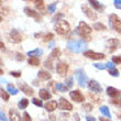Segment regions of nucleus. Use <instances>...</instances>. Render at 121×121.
<instances>
[{"instance_id":"nucleus-1","label":"nucleus","mask_w":121,"mask_h":121,"mask_svg":"<svg viewBox=\"0 0 121 121\" xmlns=\"http://www.w3.org/2000/svg\"><path fill=\"white\" fill-rule=\"evenodd\" d=\"M67 48H68L69 51L74 52V53H80L87 48V43L83 40H79V41L72 40V41L67 43Z\"/></svg>"},{"instance_id":"nucleus-2","label":"nucleus","mask_w":121,"mask_h":121,"mask_svg":"<svg viewBox=\"0 0 121 121\" xmlns=\"http://www.w3.org/2000/svg\"><path fill=\"white\" fill-rule=\"evenodd\" d=\"M77 33L79 34L80 38L86 39V40H89L90 39V34H91V28H90L86 22L84 21H80L78 26H77Z\"/></svg>"},{"instance_id":"nucleus-3","label":"nucleus","mask_w":121,"mask_h":121,"mask_svg":"<svg viewBox=\"0 0 121 121\" xmlns=\"http://www.w3.org/2000/svg\"><path fill=\"white\" fill-rule=\"evenodd\" d=\"M55 30H56L58 34L65 35L70 31V26L69 23L65 21V20H60V21H57L56 26H55Z\"/></svg>"},{"instance_id":"nucleus-4","label":"nucleus","mask_w":121,"mask_h":121,"mask_svg":"<svg viewBox=\"0 0 121 121\" xmlns=\"http://www.w3.org/2000/svg\"><path fill=\"white\" fill-rule=\"evenodd\" d=\"M75 77L77 78V80H78V84H79L82 87H85L86 85H88V77H87V75L85 74V72H84L83 69H80V68H78V69H76V72H75Z\"/></svg>"},{"instance_id":"nucleus-5","label":"nucleus","mask_w":121,"mask_h":121,"mask_svg":"<svg viewBox=\"0 0 121 121\" xmlns=\"http://www.w3.org/2000/svg\"><path fill=\"white\" fill-rule=\"evenodd\" d=\"M109 21H110V24L113 28V30L121 33V20L118 18V16L111 14V16L109 17Z\"/></svg>"},{"instance_id":"nucleus-6","label":"nucleus","mask_w":121,"mask_h":121,"mask_svg":"<svg viewBox=\"0 0 121 121\" xmlns=\"http://www.w3.org/2000/svg\"><path fill=\"white\" fill-rule=\"evenodd\" d=\"M84 55L86 56L87 58H90V60H104L105 58V54H102V53H96L94 51H86L84 53Z\"/></svg>"},{"instance_id":"nucleus-7","label":"nucleus","mask_w":121,"mask_h":121,"mask_svg":"<svg viewBox=\"0 0 121 121\" xmlns=\"http://www.w3.org/2000/svg\"><path fill=\"white\" fill-rule=\"evenodd\" d=\"M69 96L76 102H83L85 100V97L79 90H72V91H69Z\"/></svg>"},{"instance_id":"nucleus-8","label":"nucleus","mask_w":121,"mask_h":121,"mask_svg":"<svg viewBox=\"0 0 121 121\" xmlns=\"http://www.w3.org/2000/svg\"><path fill=\"white\" fill-rule=\"evenodd\" d=\"M9 39L10 41L13 42V43H20L22 41V35L18 30H12L9 34Z\"/></svg>"},{"instance_id":"nucleus-9","label":"nucleus","mask_w":121,"mask_h":121,"mask_svg":"<svg viewBox=\"0 0 121 121\" xmlns=\"http://www.w3.org/2000/svg\"><path fill=\"white\" fill-rule=\"evenodd\" d=\"M119 44H120V42L118 39H109L107 41V46H108L109 52H115L118 48Z\"/></svg>"},{"instance_id":"nucleus-10","label":"nucleus","mask_w":121,"mask_h":121,"mask_svg":"<svg viewBox=\"0 0 121 121\" xmlns=\"http://www.w3.org/2000/svg\"><path fill=\"white\" fill-rule=\"evenodd\" d=\"M24 12H26V16L31 17V18H34L38 22H41L42 21V17L39 14V12H36V11H34V10L30 9L29 7H26V8H24Z\"/></svg>"},{"instance_id":"nucleus-11","label":"nucleus","mask_w":121,"mask_h":121,"mask_svg":"<svg viewBox=\"0 0 121 121\" xmlns=\"http://www.w3.org/2000/svg\"><path fill=\"white\" fill-rule=\"evenodd\" d=\"M88 88H89L91 91H94V92H96V94H99V92H101L102 91V88H101V86L99 85L96 80H89L88 82Z\"/></svg>"},{"instance_id":"nucleus-12","label":"nucleus","mask_w":121,"mask_h":121,"mask_svg":"<svg viewBox=\"0 0 121 121\" xmlns=\"http://www.w3.org/2000/svg\"><path fill=\"white\" fill-rule=\"evenodd\" d=\"M82 9H83V12L86 14V17H88L90 20H97V14H96V12L94 11V10H91L89 8V7L87 6H83L82 7Z\"/></svg>"},{"instance_id":"nucleus-13","label":"nucleus","mask_w":121,"mask_h":121,"mask_svg":"<svg viewBox=\"0 0 121 121\" xmlns=\"http://www.w3.org/2000/svg\"><path fill=\"white\" fill-rule=\"evenodd\" d=\"M56 72L60 74V76H65L68 72V65L66 63H58L57 66H56Z\"/></svg>"},{"instance_id":"nucleus-14","label":"nucleus","mask_w":121,"mask_h":121,"mask_svg":"<svg viewBox=\"0 0 121 121\" xmlns=\"http://www.w3.org/2000/svg\"><path fill=\"white\" fill-rule=\"evenodd\" d=\"M60 108L62 109V110H66V111H70L72 109H73V106H72V104H70L68 100H66L65 98H62L60 99Z\"/></svg>"},{"instance_id":"nucleus-15","label":"nucleus","mask_w":121,"mask_h":121,"mask_svg":"<svg viewBox=\"0 0 121 121\" xmlns=\"http://www.w3.org/2000/svg\"><path fill=\"white\" fill-rule=\"evenodd\" d=\"M19 85H20V88H21V91H23L26 95H28V96H32V95H33V89H32L29 85L23 84V83H20Z\"/></svg>"},{"instance_id":"nucleus-16","label":"nucleus","mask_w":121,"mask_h":121,"mask_svg":"<svg viewBox=\"0 0 121 121\" xmlns=\"http://www.w3.org/2000/svg\"><path fill=\"white\" fill-rule=\"evenodd\" d=\"M58 104L56 101H54V100H51V101H48V104L44 106L45 107V109H46V111H50V112H52V111H54L55 109L58 107Z\"/></svg>"},{"instance_id":"nucleus-17","label":"nucleus","mask_w":121,"mask_h":121,"mask_svg":"<svg viewBox=\"0 0 121 121\" xmlns=\"http://www.w3.org/2000/svg\"><path fill=\"white\" fill-rule=\"evenodd\" d=\"M107 94H108V96L112 97V98H116V97H119L121 95V91L113 88V87H108L107 88Z\"/></svg>"},{"instance_id":"nucleus-18","label":"nucleus","mask_w":121,"mask_h":121,"mask_svg":"<svg viewBox=\"0 0 121 121\" xmlns=\"http://www.w3.org/2000/svg\"><path fill=\"white\" fill-rule=\"evenodd\" d=\"M39 78L42 80H48L51 79V74L48 73V72H46V70H41V72H39Z\"/></svg>"},{"instance_id":"nucleus-19","label":"nucleus","mask_w":121,"mask_h":121,"mask_svg":"<svg viewBox=\"0 0 121 121\" xmlns=\"http://www.w3.org/2000/svg\"><path fill=\"white\" fill-rule=\"evenodd\" d=\"M39 95H40V98L44 99V100L51 99V94L48 92V89H41L40 91H39Z\"/></svg>"},{"instance_id":"nucleus-20","label":"nucleus","mask_w":121,"mask_h":121,"mask_svg":"<svg viewBox=\"0 0 121 121\" xmlns=\"http://www.w3.org/2000/svg\"><path fill=\"white\" fill-rule=\"evenodd\" d=\"M43 54V50L42 48H35V50H32V51L28 52V56H31V57H35V56H40V55Z\"/></svg>"},{"instance_id":"nucleus-21","label":"nucleus","mask_w":121,"mask_h":121,"mask_svg":"<svg viewBox=\"0 0 121 121\" xmlns=\"http://www.w3.org/2000/svg\"><path fill=\"white\" fill-rule=\"evenodd\" d=\"M10 121H22L16 110H10Z\"/></svg>"},{"instance_id":"nucleus-22","label":"nucleus","mask_w":121,"mask_h":121,"mask_svg":"<svg viewBox=\"0 0 121 121\" xmlns=\"http://www.w3.org/2000/svg\"><path fill=\"white\" fill-rule=\"evenodd\" d=\"M100 112H101V113L105 116V117H107L108 119L111 117V113H110V111H109V108L107 107V106H101V107H100Z\"/></svg>"},{"instance_id":"nucleus-23","label":"nucleus","mask_w":121,"mask_h":121,"mask_svg":"<svg viewBox=\"0 0 121 121\" xmlns=\"http://www.w3.org/2000/svg\"><path fill=\"white\" fill-rule=\"evenodd\" d=\"M55 89L57 90V91L65 92V91H67V90H68V88H67L65 85H63V84L57 83V84H55Z\"/></svg>"},{"instance_id":"nucleus-24","label":"nucleus","mask_w":121,"mask_h":121,"mask_svg":"<svg viewBox=\"0 0 121 121\" xmlns=\"http://www.w3.org/2000/svg\"><path fill=\"white\" fill-rule=\"evenodd\" d=\"M28 63H29V65H32V66H39L40 65V60L38 57H30L28 60Z\"/></svg>"},{"instance_id":"nucleus-25","label":"nucleus","mask_w":121,"mask_h":121,"mask_svg":"<svg viewBox=\"0 0 121 121\" xmlns=\"http://www.w3.org/2000/svg\"><path fill=\"white\" fill-rule=\"evenodd\" d=\"M89 3H91V6L95 7L98 11H102V10H104V6H101V4H100L98 1H96V0H90Z\"/></svg>"},{"instance_id":"nucleus-26","label":"nucleus","mask_w":121,"mask_h":121,"mask_svg":"<svg viewBox=\"0 0 121 121\" xmlns=\"http://www.w3.org/2000/svg\"><path fill=\"white\" fill-rule=\"evenodd\" d=\"M28 106H29V100L26 98H22L19 101V108L20 109H26Z\"/></svg>"},{"instance_id":"nucleus-27","label":"nucleus","mask_w":121,"mask_h":121,"mask_svg":"<svg viewBox=\"0 0 121 121\" xmlns=\"http://www.w3.org/2000/svg\"><path fill=\"white\" fill-rule=\"evenodd\" d=\"M35 6H36V8H38L39 10H41L42 13H45V4H44V1H42V0H40V1H35Z\"/></svg>"},{"instance_id":"nucleus-28","label":"nucleus","mask_w":121,"mask_h":121,"mask_svg":"<svg viewBox=\"0 0 121 121\" xmlns=\"http://www.w3.org/2000/svg\"><path fill=\"white\" fill-rule=\"evenodd\" d=\"M94 29L97 30V31H105V30H106V26H104L102 23L97 22V23H95V24H94Z\"/></svg>"},{"instance_id":"nucleus-29","label":"nucleus","mask_w":121,"mask_h":121,"mask_svg":"<svg viewBox=\"0 0 121 121\" xmlns=\"http://www.w3.org/2000/svg\"><path fill=\"white\" fill-rule=\"evenodd\" d=\"M7 89H8V91H9L11 95H17V94L19 92L18 89H17L14 86H12V85H8V86H7Z\"/></svg>"},{"instance_id":"nucleus-30","label":"nucleus","mask_w":121,"mask_h":121,"mask_svg":"<svg viewBox=\"0 0 121 121\" xmlns=\"http://www.w3.org/2000/svg\"><path fill=\"white\" fill-rule=\"evenodd\" d=\"M56 4H57V2H52L51 4H48V11L50 13H54L55 10H56Z\"/></svg>"},{"instance_id":"nucleus-31","label":"nucleus","mask_w":121,"mask_h":121,"mask_svg":"<svg viewBox=\"0 0 121 121\" xmlns=\"http://www.w3.org/2000/svg\"><path fill=\"white\" fill-rule=\"evenodd\" d=\"M50 56H51L52 60H54V58H57L58 56H60V50H58V48H54Z\"/></svg>"},{"instance_id":"nucleus-32","label":"nucleus","mask_w":121,"mask_h":121,"mask_svg":"<svg viewBox=\"0 0 121 121\" xmlns=\"http://www.w3.org/2000/svg\"><path fill=\"white\" fill-rule=\"evenodd\" d=\"M73 82H74V78L73 77H69V78H67L66 82H65V86L67 87V88H70V87L73 86Z\"/></svg>"},{"instance_id":"nucleus-33","label":"nucleus","mask_w":121,"mask_h":121,"mask_svg":"<svg viewBox=\"0 0 121 121\" xmlns=\"http://www.w3.org/2000/svg\"><path fill=\"white\" fill-rule=\"evenodd\" d=\"M1 98H2L4 101H8V100H9V95H8V92H7L6 90L1 89Z\"/></svg>"},{"instance_id":"nucleus-34","label":"nucleus","mask_w":121,"mask_h":121,"mask_svg":"<svg viewBox=\"0 0 121 121\" xmlns=\"http://www.w3.org/2000/svg\"><path fill=\"white\" fill-rule=\"evenodd\" d=\"M32 102H33L35 106H38V107H42V106H43L42 100H39L38 98H33V99H32Z\"/></svg>"},{"instance_id":"nucleus-35","label":"nucleus","mask_w":121,"mask_h":121,"mask_svg":"<svg viewBox=\"0 0 121 121\" xmlns=\"http://www.w3.org/2000/svg\"><path fill=\"white\" fill-rule=\"evenodd\" d=\"M53 39H54V34H53V33H48V34H46L44 36V41L48 42V41H52Z\"/></svg>"},{"instance_id":"nucleus-36","label":"nucleus","mask_w":121,"mask_h":121,"mask_svg":"<svg viewBox=\"0 0 121 121\" xmlns=\"http://www.w3.org/2000/svg\"><path fill=\"white\" fill-rule=\"evenodd\" d=\"M112 63L121 64V55H119V56H113V57H112Z\"/></svg>"},{"instance_id":"nucleus-37","label":"nucleus","mask_w":121,"mask_h":121,"mask_svg":"<svg viewBox=\"0 0 121 121\" xmlns=\"http://www.w3.org/2000/svg\"><path fill=\"white\" fill-rule=\"evenodd\" d=\"M22 121H32L31 117H30V115L28 113V112H24L22 116Z\"/></svg>"},{"instance_id":"nucleus-38","label":"nucleus","mask_w":121,"mask_h":121,"mask_svg":"<svg viewBox=\"0 0 121 121\" xmlns=\"http://www.w3.org/2000/svg\"><path fill=\"white\" fill-rule=\"evenodd\" d=\"M83 109H85V111H91L92 110L91 104H85V105L83 106Z\"/></svg>"},{"instance_id":"nucleus-39","label":"nucleus","mask_w":121,"mask_h":121,"mask_svg":"<svg viewBox=\"0 0 121 121\" xmlns=\"http://www.w3.org/2000/svg\"><path fill=\"white\" fill-rule=\"evenodd\" d=\"M94 66L96 67V68H98V69H100V70H104L105 68H107L106 67V64H94Z\"/></svg>"},{"instance_id":"nucleus-40","label":"nucleus","mask_w":121,"mask_h":121,"mask_svg":"<svg viewBox=\"0 0 121 121\" xmlns=\"http://www.w3.org/2000/svg\"><path fill=\"white\" fill-rule=\"evenodd\" d=\"M109 74L111 75V76H115V77H117V76H119V72H118V69H110L109 70Z\"/></svg>"},{"instance_id":"nucleus-41","label":"nucleus","mask_w":121,"mask_h":121,"mask_svg":"<svg viewBox=\"0 0 121 121\" xmlns=\"http://www.w3.org/2000/svg\"><path fill=\"white\" fill-rule=\"evenodd\" d=\"M106 67H107L109 70H110V69H115V63H112V62H108V63L106 64Z\"/></svg>"},{"instance_id":"nucleus-42","label":"nucleus","mask_w":121,"mask_h":121,"mask_svg":"<svg viewBox=\"0 0 121 121\" xmlns=\"http://www.w3.org/2000/svg\"><path fill=\"white\" fill-rule=\"evenodd\" d=\"M44 65L46 67H48V68H53V66H52V58H50V60H45Z\"/></svg>"},{"instance_id":"nucleus-43","label":"nucleus","mask_w":121,"mask_h":121,"mask_svg":"<svg viewBox=\"0 0 121 121\" xmlns=\"http://www.w3.org/2000/svg\"><path fill=\"white\" fill-rule=\"evenodd\" d=\"M10 75H11V76H13V77H17V78H18V77L21 76V72H14V70H12V72L10 73Z\"/></svg>"},{"instance_id":"nucleus-44","label":"nucleus","mask_w":121,"mask_h":121,"mask_svg":"<svg viewBox=\"0 0 121 121\" xmlns=\"http://www.w3.org/2000/svg\"><path fill=\"white\" fill-rule=\"evenodd\" d=\"M16 55H17V60H21V62H22L23 60H24V56H23V54H21V53H16Z\"/></svg>"},{"instance_id":"nucleus-45","label":"nucleus","mask_w":121,"mask_h":121,"mask_svg":"<svg viewBox=\"0 0 121 121\" xmlns=\"http://www.w3.org/2000/svg\"><path fill=\"white\" fill-rule=\"evenodd\" d=\"M115 7L118 8V9H121V0H116L115 1Z\"/></svg>"},{"instance_id":"nucleus-46","label":"nucleus","mask_w":121,"mask_h":121,"mask_svg":"<svg viewBox=\"0 0 121 121\" xmlns=\"http://www.w3.org/2000/svg\"><path fill=\"white\" fill-rule=\"evenodd\" d=\"M0 117H1V121H7V119H6V117H4V113H3V111L2 110H1V111H0Z\"/></svg>"},{"instance_id":"nucleus-47","label":"nucleus","mask_w":121,"mask_h":121,"mask_svg":"<svg viewBox=\"0 0 121 121\" xmlns=\"http://www.w3.org/2000/svg\"><path fill=\"white\" fill-rule=\"evenodd\" d=\"M86 120L87 121H96V119L94 118V117H90V116H88V117H86Z\"/></svg>"},{"instance_id":"nucleus-48","label":"nucleus","mask_w":121,"mask_h":121,"mask_svg":"<svg viewBox=\"0 0 121 121\" xmlns=\"http://www.w3.org/2000/svg\"><path fill=\"white\" fill-rule=\"evenodd\" d=\"M90 98H94V99H95V101L96 102H99V100H100V99H99V98H97V97H95V96H94V95H91V94H90Z\"/></svg>"},{"instance_id":"nucleus-49","label":"nucleus","mask_w":121,"mask_h":121,"mask_svg":"<svg viewBox=\"0 0 121 121\" xmlns=\"http://www.w3.org/2000/svg\"><path fill=\"white\" fill-rule=\"evenodd\" d=\"M100 121H111V120L108 118H100Z\"/></svg>"},{"instance_id":"nucleus-50","label":"nucleus","mask_w":121,"mask_h":121,"mask_svg":"<svg viewBox=\"0 0 121 121\" xmlns=\"http://www.w3.org/2000/svg\"><path fill=\"white\" fill-rule=\"evenodd\" d=\"M74 117H75L76 121H79V118H78V115H77V113H75V115H74Z\"/></svg>"},{"instance_id":"nucleus-51","label":"nucleus","mask_w":121,"mask_h":121,"mask_svg":"<svg viewBox=\"0 0 121 121\" xmlns=\"http://www.w3.org/2000/svg\"><path fill=\"white\" fill-rule=\"evenodd\" d=\"M0 45H1V50H4V44H3L2 42L0 43Z\"/></svg>"},{"instance_id":"nucleus-52","label":"nucleus","mask_w":121,"mask_h":121,"mask_svg":"<svg viewBox=\"0 0 121 121\" xmlns=\"http://www.w3.org/2000/svg\"><path fill=\"white\" fill-rule=\"evenodd\" d=\"M50 118H51V120H52V121H54V120H55V119H54V118H55L54 116H51V117H50Z\"/></svg>"},{"instance_id":"nucleus-53","label":"nucleus","mask_w":121,"mask_h":121,"mask_svg":"<svg viewBox=\"0 0 121 121\" xmlns=\"http://www.w3.org/2000/svg\"><path fill=\"white\" fill-rule=\"evenodd\" d=\"M53 45H54V42H52L51 44H50V48H53Z\"/></svg>"},{"instance_id":"nucleus-54","label":"nucleus","mask_w":121,"mask_h":121,"mask_svg":"<svg viewBox=\"0 0 121 121\" xmlns=\"http://www.w3.org/2000/svg\"><path fill=\"white\" fill-rule=\"evenodd\" d=\"M120 118H121V115H120Z\"/></svg>"}]
</instances>
